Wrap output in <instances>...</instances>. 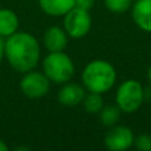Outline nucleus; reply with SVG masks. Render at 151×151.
<instances>
[{"label": "nucleus", "mask_w": 151, "mask_h": 151, "mask_svg": "<svg viewBox=\"0 0 151 151\" xmlns=\"http://www.w3.org/2000/svg\"><path fill=\"white\" fill-rule=\"evenodd\" d=\"M134 146L141 151H151V135L141 134L134 138Z\"/></svg>", "instance_id": "obj_16"}, {"label": "nucleus", "mask_w": 151, "mask_h": 151, "mask_svg": "<svg viewBox=\"0 0 151 151\" xmlns=\"http://www.w3.org/2000/svg\"><path fill=\"white\" fill-rule=\"evenodd\" d=\"M133 5V0H105V7L111 13H125Z\"/></svg>", "instance_id": "obj_15"}, {"label": "nucleus", "mask_w": 151, "mask_h": 151, "mask_svg": "<svg viewBox=\"0 0 151 151\" xmlns=\"http://www.w3.org/2000/svg\"><path fill=\"white\" fill-rule=\"evenodd\" d=\"M64 29L72 39H82L91 28V16L89 11L73 7L64 15Z\"/></svg>", "instance_id": "obj_5"}, {"label": "nucleus", "mask_w": 151, "mask_h": 151, "mask_svg": "<svg viewBox=\"0 0 151 151\" xmlns=\"http://www.w3.org/2000/svg\"><path fill=\"white\" fill-rule=\"evenodd\" d=\"M42 72L55 83H65L73 78L76 66L70 56L65 52H49L41 63Z\"/></svg>", "instance_id": "obj_3"}, {"label": "nucleus", "mask_w": 151, "mask_h": 151, "mask_svg": "<svg viewBox=\"0 0 151 151\" xmlns=\"http://www.w3.org/2000/svg\"><path fill=\"white\" fill-rule=\"evenodd\" d=\"M94 5V0H74V7L82 8V9H91Z\"/></svg>", "instance_id": "obj_17"}, {"label": "nucleus", "mask_w": 151, "mask_h": 151, "mask_svg": "<svg viewBox=\"0 0 151 151\" xmlns=\"http://www.w3.org/2000/svg\"><path fill=\"white\" fill-rule=\"evenodd\" d=\"M4 58V39L0 37V63Z\"/></svg>", "instance_id": "obj_18"}, {"label": "nucleus", "mask_w": 151, "mask_h": 151, "mask_svg": "<svg viewBox=\"0 0 151 151\" xmlns=\"http://www.w3.org/2000/svg\"><path fill=\"white\" fill-rule=\"evenodd\" d=\"M41 48L33 35L28 32H15L4 39V58L11 68L19 73H27L37 66Z\"/></svg>", "instance_id": "obj_1"}, {"label": "nucleus", "mask_w": 151, "mask_h": 151, "mask_svg": "<svg viewBox=\"0 0 151 151\" xmlns=\"http://www.w3.org/2000/svg\"><path fill=\"white\" fill-rule=\"evenodd\" d=\"M21 93L31 99H39L47 96L50 89V80L44 74V72L29 70L23 73L20 80Z\"/></svg>", "instance_id": "obj_6"}, {"label": "nucleus", "mask_w": 151, "mask_h": 151, "mask_svg": "<svg viewBox=\"0 0 151 151\" xmlns=\"http://www.w3.org/2000/svg\"><path fill=\"white\" fill-rule=\"evenodd\" d=\"M134 134L130 127L115 125L105 135V147L110 151H125L134 146Z\"/></svg>", "instance_id": "obj_7"}, {"label": "nucleus", "mask_w": 151, "mask_h": 151, "mask_svg": "<svg viewBox=\"0 0 151 151\" xmlns=\"http://www.w3.org/2000/svg\"><path fill=\"white\" fill-rule=\"evenodd\" d=\"M86 96V89L80 83H68L65 82L64 86L58 91V102L64 106H76L82 104Z\"/></svg>", "instance_id": "obj_10"}, {"label": "nucleus", "mask_w": 151, "mask_h": 151, "mask_svg": "<svg viewBox=\"0 0 151 151\" xmlns=\"http://www.w3.org/2000/svg\"><path fill=\"white\" fill-rule=\"evenodd\" d=\"M121 109L117 105H107L104 106L99 111V121L106 127H113L118 123L121 118Z\"/></svg>", "instance_id": "obj_13"}, {"label": "nucleus", "mask_w": 151, "mask_h": 151, "mask_svg": "<svg viewBox=\"0 0 151 151\" xmlns=\"http://www.w3.org/2000/svg\"><path fill=\"white\" fill-rule=\"evenodd\" d=\"M19 29V17L15 11L0 8V37L7 39Z\"/></svg>", "instance_id": "obj_12"}, {"label": "nucleus", "mask_w": 151, "mask_h": 151, "mask_svg": "<svg viewBox=\"0 0 151 151\" xmlns=\"http://www.w3.org/2000/svg\"><path fill=\"white\" fill-rule=\"evenodd\" d=\"M39 5L48 16L64 17L74 7V0H39Z\"/></svg>", "instance_id": "obj_11"}, {"label": "nucleus", "mask_w": 151, "mask_h": 151, "mask_svg": "<svg viewBox=\"0 0 151 151\" xmlns=\"http://www.w3.org/2000/svg\"><path fill=\"white\" fill-rule=\"evenodd\" d=\"M69 36L64 27H50L42 35V44L48 52H63L68 45Z\"/></svg>", "instance_id": "obj_8"}, {"label": "nucleus", "mask_w": 151, "mask_h": 151, "mask_svg": "<svg viewBox=\"0 0 151 151\" xmlns=\"http://www.w3.org/2000/svg\"><path fill=\"white\" fill-rule=\"evenodd\" d=\"M146 91L142 83L137 80H126L117 88L115 91V105L122 113H135L142 106Z\"/></svg>", "instance_id": "obj_4"}, {"label": "nucleus", "mask_w": 151, "mask_h": 151, "mask_svg": "<svg viewBox=\"0 0 151 151\" xmlns=\"http://www.w3.org/2000/svg\"><path fill=\"white\" fill-rule=\"evenodd\" d=\"M131 17L139 29L151 33V0H135L131 5Z\"/></svg>", "instance_id": "obj_9"}, {"label": "nucleus", "mask_w": 151, "mask_h": 151, "mask_svg": "<svg viewBox=\"0 0 151 151\" xmlns=\"http://www.w3.org/2000/svg\"><path fill=\"white\" fill-rule=\"evenodd\" d=\"M81 82L88 91L104 94L117 82V70L106 60H93L83 68Z\"/></svg>", "instance_id": "obj_2"}, {"label": "nucleus", "mask_w": 151, "mask_h": 151, "mask_svg": "<svg viewBox=\"0 0 151 151\" xmlns=\"http://www.w3.org/2000/svg\"><path fill=\"white\" fill-rule=\"evenodd\" d=\"M147 76H149V80H150V83H151V65L149 68V72H147Z\"/></svg>", "instance_id": "obj_20"}, {"label": "nucleus", "mask_w": 151, "mask_h": 151, "mask_svg": "<svg viewBox=\"0 0 151 151\" xmlns=\"http://www.w3.org/2000/svg\"><path fill=\"white\" fill-rule=\"evenodd\" d=\"M83 107L88 113L90 114H97V113L101 111V109L105 106L104 98H102V94L99 93H93V91H89L85 96L82 101Z\"/></svg>", "instance_id": "obj_14"}, {"label": "nucleus", "mask_w": 151, "mask_h": 151, "mask_svg": "<svg viewBox=\"0 0 151 151\" xmlns=\"http://www.w3.org/2000/svg\"><path fill=\"white\" fill-rule=\"evenodd\" d=\"M8 150H9V147L4 143V141H1V139H0V151H8Z\"/></svg>", "instance_id": "obj_19"}]
</instances>
